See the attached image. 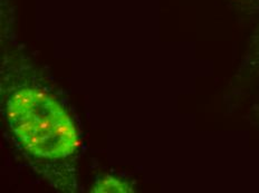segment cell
Listing matches in <instances>:
<instances>
[{"instance_id": "2", "label": "cell", "mask_w": 259, "mask_h": 193, "mask_svg": "<svg viewBox=\"0 0 259 193\" xmlns=\"http://www.w3.org/2000/svg\"><path fill=\"white\" fill-rule=\"evenodd\" d=\"M92 192L105 193V192H133V190L127 185L125 182L118 181L115 178L106 175L102 180L97 181Z\"/></svg>"}, {"instance_id": "1", "label": "cell", "mask_w": 259, "mask_h": 193, "mask_svg": "<svg viewBox=\"0 0 259 193\" xmlns=\"http://www.w3.org/2000/svg\"><path fill=\"white\" fill-rule=\"evenodd\" d=\"M7 119L25 150L41 159H65L79 147L77 133L57 102L36 88L16 90L7 102Z\"/></svg>"}]
</instances>
